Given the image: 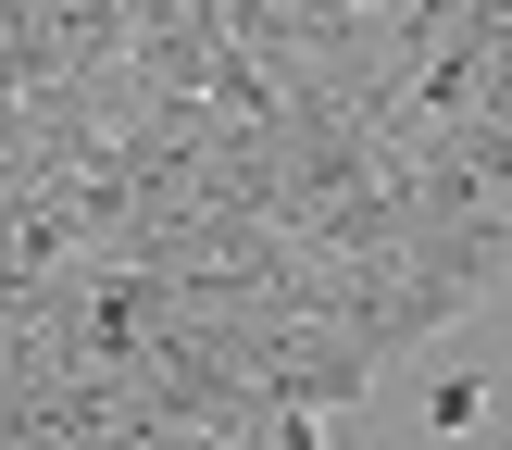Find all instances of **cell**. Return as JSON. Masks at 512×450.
Here are the masks:
<instances>
[{"label":"cell","instance_id":"1","mask_svg":"<svg viewBox=\"0 0 512 450\" xmlns=\"http://www.w3.org/2000/svg\"><path fill=\"white\" fill-rule=\"evenodd\" d=\"M425 425H438V438H475V425H488V388H475V375H450V388H438V413H425Z\"/></svg>","mask_w":512,"mask_h":450}]
</instances>
